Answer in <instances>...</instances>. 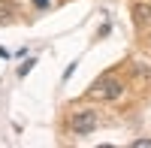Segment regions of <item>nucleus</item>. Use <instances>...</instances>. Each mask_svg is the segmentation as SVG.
Instances as JSON below:
<instances>
[{
  "mask_svg": "<svg viewBox=\"0 0 151 148\" xmlns=\"http://www.w3.org/2000/svg\"><path fill=\"white\" fill-rule=\"evenodd\" d=\"M97 127H100V115L94 109H82V112L73 115V133L76 136H91Z\"/></svg>",
  "mask_w": 151,
  "mask_h": 148,
  "instance_id": "obj_2",
  "label": "nucleus"
},
{
  "mask_svg": "<svg viewBox=\"0 0 151 148\" xmlns=\"http://www.w3.org/2000/svg\"><path fill=\"white\" fill-rule=\"evenodd\" d=\"M133 148H151V139H136Z\"/></svg>",
  "mask_w": 151,
  "mask_h": 148,
  "instance_id": "obj_5",
  "label": "nucleus"
},
{
  "mask_svg": "<svg viewBox=\"0 0 151 148\" xmlns=\"http://www.w3.org/2000/svg\"><path fill=\"white\" fill-rule=\"evenodd\" d=\"M33 64H36V60H33V57H27V64H21V70H18V76H27V73L33 70Z\"/></svg>",
  "mask_w": 151,
  "mask_h": 148,
  "instance_id": "obj_4",
  "label": "nucleus"
},
{
  "mask_svg": "<svg viewBox=\"0 0 151 148\" xmlns=\"http://www.w3.org/2000/svg\"><path fill=\"white\" fill-rule=\"evenodd\" d=\"M88 94L97 97V100H118L124 94V85L118 79H112V76H103V79H97L91 88H88Z\"/></svg>",
  "mask_w": 151,
  "mask_h": 148,
  "instance_id": "obj_1",
  "label": "nucleus"
},
{
  "mask_svg": "<svg viewBox=\"0 0 151 148\" xmlns=\"http://www.w3.org/2000/svg\"><path fill=\"white\" fill-rule=\"evenodd\" d=\"M133 21L139 24V27H142V24H151V6L136 3V6H133Z\"/></svg>",
  "mask_w": 151,
  "mask_h": 148,
  "instance_id": "obj_3",
  "label": "nucleus"
},
{
  "mask_svg": "<svg viewBox=\"0 0 151 148\" xmlns=\"http://www.w3.org/2000/svg\"><path fill=\"white\" fill-rule=\"evenodd\" d=\"M48 3H52V0H33V6H36V9H45Z\"/></svg>",
  "mask_w": 151,
  "mask_h": 148,
  "instance_id": "obj_7",
  "label": "nucleus"
},
{
  "mask_svg": "<svg viewBox=\"0 0 151 148\" xmlns=\"http://www.w3.org/2000/svg\"><path fill=\"white\" fill-rule=\"evenodd\" d=\"M73 73H76V60H73V64H70V67L64 70V79H70V76H73Z\"/></svg>",
  "mask_w": 151,
  "mask_h": 148,
  "instance_id": "obj_6",
  "label": "nucleus"
}]
</instances>
